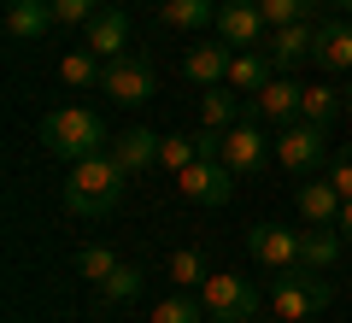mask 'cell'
I'll return each mask as SVG.
<instances>
[{
	"mask_svg": "<svg viewBox=\"0 0 352 323\" xmlns=\"http://www.w3.org/2000/svg\"><path fill=\"white\" fill-rule=\"evenodd\" d=\"M124 183H129V171L112 153H88L65 176V211L71 218H112L118 200H124Z\"/></svg>",
	"mask_w": 352,
	"mask_h": 323,
	"instance_id": "cell-1",
	"label": "cell"
},
{
	"mask_svg": "<svg viewBox=\"0 0 352 323\" xmlns=\"http://www.w3.org/2000/svg\"><path fill=\"white\" fill-rule=\"evenodd\" d=\"M106 124H100V112H88V106H53L47 118H41V147L53 153V159H65V165H76V159H88V153H106Z\"/></svg>",
	"mask_w": 352,
	"mask_h": 323,
	"instance_id": "cell-2",
	"label": "cell"
},
{
	"mask_svg": "<svg viewBox=\"0 0 352 323\" xmlns=\"http://www.w3.org/2000/svg\"><path fill=\"white\" fill-rule=\"evenodd\" d=\"M264 311L276 323H300V317H317V311L335 300V282H323V271H311V264H294V271H276L270 276V288H264Z\"/></svg>",
	"mask_w": 352,
	"mask_h": 323,
	"instance_id": "cell-3",
	"label": "cell"
},
{
	"mask_svg": "<svg viewBox=\"0 0 352 323\" xmlns=\"http://www.w3.org/2000/svg\"><path fill=\"white\" fill-rule=\"evenodd\" d=\"M264 288L258 282H247V276H235V271H212L206 276V288H200V306H206V317L212 323H235V317H252V311H264Z\"/></svg>",
	"mask_w": 352,
	"mask_h": 323,
	"instance_id": "cell-4",
	"label": "cell"
},
{
	"mask_svg": "<svg viewBox=\"0 0 352 323\" xmlns=\"http://www.w3.org/2000/svg\"><path fill=\"white\" fill-rule=\"evenodd\" d=\"M329 159V129L311 124V118H294V124L276 129V165L294 176H311L317 165Z\"/></svg>",
	"mask_w": 352,
	"mask_h": 323,
	"instance_id": "cell-5",
	"label": "cell"
},
{
	"mask_svg": "<svg viewBox=\"0 0 352 323\" xmlns=\"http://www.w3.org/2000/svg\"><path fill=\"white\" fill-rule=\"evenodd\" d=\"M270 153H276V141L258 129V118H241L235 129H223V165L241 183H258V176L270 171Z\"/></svg>",
	"mask_w": 352,
	"mask_h": 323,
	"instance_id": "cell-6",
	"label": "cell"
},
{
	"mask_svg": "<svg viewBox=\"0 0 352 323\" xmlns=\"http://www.w3.org/2000/svg\"><path fill=\"white\" fill-rule=\"evenodd\" d=\"M100 94H106V100H118V106H147V100L159 94V71H153V59H141V53L106 59Z\"/></svg>",
	"mask_w": 352,
	"mask_h": 323,
	"instance_id": "cell-7",
	"label": "cell"
},
{
	"mask_svg": "<svg viewBox=\"0 0 352 323\" xmlns=\"http://www.w3.org/2000/svg\"><path fill=\"white\" fill-rule=\"evenodd\" d=\"M235 183L241 176L229 171L223 159H194L188 171H176V194L194 200V206H229V200H235Z\"/></svg>",
	"mask_w": 352,
	"mask_h": 323,
	"instance_id": "cell-8",
	"label": "cell"
},
{
	"mask_svg": "<svg viewBox=\"0 0 352 323\" xmlns=\"http://www.w3.org/2000/svg\"><path fill=\"white\" fill-rule=\"evenodd\" d=\"M217 41H229L235 53H247V48H264L270 41V24H264V12H258V0H223L217 6Z\"/></svg>",
	"mask_w": 352,
	"mask_h": 323,
	"instance_id": "cell-9",
	"label": "cell"
},
{
	"mask_svg": "<svg viewBox=\"0 0 352 323\" xmlns=\"http://www.w3.org/2000/svg\"><path fill=\"white\" fill-rule=\"evenodd\" d=\"M247 253H252V264H264L270 276L294 271V264H300V229H288V224H252L247 229Z\"/></svg>",
	"mask_w": 352,
	"mask_h": 323,
	"instance_id": "cell-10",
	"label": "cell"
},
{
	"mask_svg": "<svg viewBox=\"0 0 352 323\" xmlns=\"http://www.w3.org/2000/svg\"><path fill=\"white\" fill-rule=\"evenodd\" d=\"M300 100H305V88L294 83V76H270V83H264L258 94H252L247 118H258V124L282 129V124H294V118H300Z\"/></svg>",
	"mask_w": 352,
	"mask_h": 323,
	"instance_id": "cell-11",
	"label": "cell"
},
{
	"mask_svg": "<svg viewBox=\"0 0 352 323\" xmlns=\"http://www.w3.org/2000/svg\"><path fill=\"white\" fill-rule=\"evenodd\" d=\"M82 48L100 53V59H124L129 53V12L124 6H100V12L88 18V30H82Z\"/></svg>",
	"mask_w": 352,
	"mask_h": 323,
	"instance_id": "cell-12",
	"label": "cell"
},
{
	"mask_svg": "<svg viewBox=\"0 0 352 323\" xmlns=\"http://www.w3.org/2000/svg\"><path fill=\"white\" fill-rule=\"evenodd\" d=\"M317 24H323V18H317ZM317 24H282V30H270L264 53L276 59V71H294V65L317 59Z\"/></svg>",
	"mask_w": 352,
	"mask_h": 323,
	"instance_id": "cell-13",
	"label": "cell"
},
{
	"mask_svg": "<svg viewBox=\"0 0 352 323\" xmlns=\"http://www.w3.org/2000/svg\"><path fill=\"white\" fill-rule=\"evenodd\" d=\"M229 59H235L229 41H200V48H188V59H182V76H188L194 88H217V83H229Z\"/></svg>",
	"mask_w": 352,
	"mask_h": 323,
	"instance_id": "cell-14",
	"label": "cell"
},
{
	"mask_svg": "<svg viewBox=\"0 0 352 323\" xmlns=\"http://www.w3.org/2000/svg\"><path fill=\"white\" fill-rule=\"evenodd\" d=\"M159 141H164V136H153L147 124H129L124 136L106 141V153H112V159L124 165L129 176H135V171H147V165H159Z\"/></svg>",
	"mask_w": 352,
	"mask_h": 323,
	"instance_id": "cell-15",
	"label": "cell"
},
{
	"mask_svg": "<svg viewBox=\"0 0 352 323\" xmlns=\"http://www.w3.org/2000/svg\"><path fill=\"white\" fill-rule=\"evenodd\" d=\"M294 206H300L305 224H335L340 218V188L329 183V176H305V183L294 188Z\"/></svg>",
	"mask_w": 352,
	"mask_h": 323,
	"instance_id": "cell-16",
	"label": "cell"
},
{
	"mask_svg": "<svg viewBox=\"0 0 352 323\" xmlns=\"http://www.w3.org/2000/svg\"><path fill=\"white\" fill-rule=\"evenodd\" d=\"M53 30V0H6V41H41Z\"/></svg>",
	"mask_w": 352,
	"mask_h": 323,
	"instance_id": "cell-17",
	"label": "cell"
},
{
	"mask_svg": "<svg viewBox=\"0 0 352 323\" xmlns=\"http://www.w3.org/2000/svg\"><path fill=\"white\" fill-rule=\"evenodd\" d=\"M317 71H352V18L317 24Z\"/></svg>",
	"mask_w": 352,
	"mask_h": 323,
	"instance_id": "cell-18",
	"label": "cell"
},
{
	"mask_svg": "<svg viewBox=\"0 0 352 323\" xmlns=\"http://www.w3.org/2000/svg\"><path fill=\"white\" fill-rule=\"evenodd\" d=\"M340 229L335 224H305L300 229V264H311V271H335V259H340Z\"/></svg>",
	"mask_w": 352,
	"mask_h": 323,
	"instance_id": "cell-19",
	"label": "cell"
},
{
	"mask_svg": "<svg viewBox=\"0 0 352 323\" xmlns=\"http://www.w3.org/2000/svg\"><path fill=\"white\" fill-rule=\"evenodd\" d=\"M270 76H276V59H270L264 48H247V53L229 59V88H235V94H258Z\"/></svg>",
	"mask_w": 352,
	"mask_h": 323,
	"instance_id": "cell-20",
	"label": "cell"
},
{
	"mask_svg": "<svg viewBox=\"0 0 352 323\" xmlns=\"http://www.w3.org/2000/svg\"><path fill=\"white\" fill-rule=\"evenodd\" d=\"M241 118H247V112H241V100H235V88H229V83H217V88H206V94H200V124L206 129H235Z\"/></svg>",
	"mask_w": 352,
	"mask_h": 323,
	"instance_id": "cell-21",
	"label": "cell"
},
{
	"mask_svg": "<svg viewBox=\"0 0 352 323\" xmlns=\"http://www.w3.org/2000/svg\"><path fill=\"white\" fill-rule=\"evenodd\" d=\"M346 112V88H335V83H311L305 88V100H300V118H311V124H335V118Z\"/></svg>",
	"mask_w": 352,
	"mask_h": 323,
	"instance_id": "cell-22",
	"label": "cell"
},
{
	"mask_svg": "<svg viewBox=\"0 0 352 323\" xmlns=\"http://www.w3.org/2000/svg\"><path fill=\"white\" fill-rule=\"evenodd\" d=\"M159 18L170 30H206L217 24V0H159Z\"/></svg>",
	"mask_w": 352,
	"mask_h": 323,
	"instance_id": "cell-23",
	"label": "cell"
},
{
	"mask_svg": "<svg viewBox=\"0 0 352 323\" xmlns=\"http://www.w3.org/2000/svg\"><path fill=\"white\" fill-rule=\"evenodd\" d=\"M100 76H106V59H100V53H88V48H76V53L59 59V83L65 88H100Z\"/></svg>",
	"mask_w": 352,
	"mask_h": 323,
	"instance_id": "cell-24",
	"label": "cell"
},
{
	"mask_svg": "<svg viewBox=\"0 0 352 323\" xmlns=\"http://www.w3.org/2000/svg\"><path fill=\"white\" fill-rule=\"evenodd\" d=\"M206 276H212V271H206V253L200 247H176L170 253V282L182 288V294H200Z\"/></svg>",
	"mask_w": 352,
	"mask_h": 323,
	"instance_id": "cell-25",
	"label": "cell"
},
{
	"mask_svg": "<svg viewBox=\"0 0 352 323\" xmlns=\"http://www.w3.org/2000/svg\"><path fill=\"white\" fill-rule=\"evenodd\" d=\"M147 323H212L206 317V306L194 294H182V288H176V294H164V300H153V317Z\"/></svg>",
	"mask_w": 352,
	"mask_h": 323,
	"instance_id": "cell-26",
	"label": "cell"
},
{
	"mask_svg": "<svg viewBox=\"0 0 352 323\" xmlns=\"http://www.w3.org/2000/svg\"><path fill=\"white\" fill-rule=\"evenodd\" d=\"M258 12L270 30L282 24H317V0H258Z\"/></svg>",
	"mask_w": 352,
	"mask_h": 323,
	"instance_id": "cell-27",
	"label": "cell"
},
{
	"mask_svg": "<svg viewBox=\"0 0 352 323\" xmlns=\"http://www.w3.org/2000/svg\"><path fill=\"white\" fill-rule=\"evenodd\" d=\"M141 288H147L141 264H118V271L100 282V300H106V306H124V300H141Z\"/></svg>",
	"mask_w": 352,
	"mask_h": 323,
	"instance_id": "cell-28",
	"label": "cell"
},
{
	"mask_svg": "<svg viewBox=\"0 0 352 323\" xmlns=\"http://www.w3.org/2000/svg\"><path fill=\"white\" fill-rule=\"evenodd\" d=\"M118 264H124V259H118L112 247H100V241H94V247H82V253H76V276H82V282H94V288H100L106 276L118 271Z\"/></svg>",
	"mask_w": 352,
	"mask_h": 323,
	"instance_id": "cell-29",
	"label": "cell"
},
{
	"mask_svg": "<svg viewBox=\"0 0 352 323\" xmlns=\"http://www.w3.org/2000/svg\"><path fill=\"white\" fill-rule=\"evenodd\" d=\"M194 159H200V136H164L159 141V165H164V171H188V165Z\"/></svg>",
	"mask_w": 352,
	"mask_h": 323,
	"instance_id": "cell-30",
	"label": "cell"
},
{
	"mask_svg": "<svg viewBox=\"0 0 352 323\" xmlns=\"http://www.w3.org/2000/svg\"><path fill=\"white\" fill-rule=\"evenodd\" d=\"M94 12H100V0H53V24L59 30H88Z\"/></svg>",
	"mask_w": 352,
	"mask_h": 323,
	"instance_id": "cell-31",
	"label": "cell"
},
{
	"mask_svg": "<svg viewBox=\"0 0 352 323\" xmlns=\"http://www.w3.org/2000/svg\"><path fill=\"white\" fill-rule=\"evenodd\" d=\"M329 183L340 188V200H352V141L335 147V159H329Z\"/></svg>",
	"mask_w": 352,
	"mask_h": 323,
	"instance_id": "cell-32",
	"label": "cell"
},
{
	"mask_svg": "<svg viewBox=\"0 0 352 323\" xmlns=\"http://www.w3.org/2000/svg\"><path fill=\"white\" fill-rule=\"evenodd\" d=\"M335 229H340V241H352V200H340V218H335Z\"/></svg>",
	"mask_w": 352,
	"mask_h": 323,
	"instance_id": "cell-33",
	"label": "cell"
},
{
	"mask_svg": "<svg viewBox=\"0 0 352 323\" xmlns=\"http://www.w3.org/2000/svg\"><path fill=\"white\" fill-rule=\"evenodd\" d=\"M329 6H335V12H340V18H352V0H329Z\"/></svg>",
	"mask_w": 352,
	"mask_h": 323,
	"instance_id": "cell-34",
	"label": "cell"
},
{
	"mask_svg": "<svg viewBox=\"0 0 352 323\" xmlns=\"http://www.w3.org/2000/svg\"><path fill=\"white\" fill-rule=\"evenodd\" d=\"M235 323H270V317H264V311H252V317H235Z\"/></svg>",
	"mask_w": 352,
	"mask_h": 323,
	"instance_id": "cell-35",
	"label": "cell"
},
{
	"mask_svg": "<svg viewBox=\"0 0 352 323\" xmlns=\"http://www.w3.org/2000/svg\"><path fill=\"white\" fill-rule=\"evenodd\" d=\"M346 118H352V88H346Z\"/></svg>",
	"mask_w": 352,
	"mask_h": 323,
	"instance_id": "cell-36",
	"label": "cell"
},
{
	"mask_svg": "<svg viewBox=\"0 0 352 323\" xmlns=\"http://www.w3.org/2000/svg\"><path fill=\"white\" fill-rule=\"evenodd\" d=\"M300 323H317V317H300Z\"/></svg>",
	"mask_w": 352,
	"mask_h": 323,
	"instance_id": "cell-37",
	"label": "cell"
}]
</instances>
